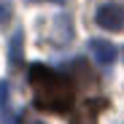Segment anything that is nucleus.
I'll return each mask as SVG.
<instances>
[{
    "mask_svg": "<svg viewBox=\"0 0 124 124\" xmlns=\"http://www.w3.org/2000/svg\"><path fill=\"white\" fill-rule=\"evenodd\" d=\"M30 89L38 111L46 113H68L76 102V86L65 76H59L49 65H32L30 68Z\"/></svg>",
    "mask_w": 124,
    "mask_h": 124,
    "instance_id": "obj_1",
    "label": "nucleus"
},
{
    "mask_svg": "<svg viewBox=\"0 0 124 124\" xmlns=\"http://www.w3.org/2000/svg\"><path fill=\"white\" fill-rule=\"evenodd\" d=\"M97 24L108 32L124 30V3H105L97 8Z\"/></svg>",
    "mask_w": 124,
    "mask_h": 124,
    "instance_id": "obj_2",
    "label": "nucleus"
},
{
    "mask_svg": "<svg viewBox=\"0 0 124 124\" xmlns=\"http://www.w3.org/2000/svg\"><path fill=\"white\" fill-rule=\"evenodd\" d=\"M102 108H108V100L102 97H94V100H86L73 116H70V124H97V116Z\"/></svg>",
    "mask_w": 124,
    "mask_h": 124,
    "instance_id": "obj_3",
    "label": "nucleus"
},
{
    "mask_svg": "<svg viewBox=\"0 0 124 124\" xmlns=\"http://www.w3.org/2000/svg\"><path fill=\"white\" fill-rule=\"evenodd\" d=\"M89 51H92V57L100 62V65H113L116 57H119V51H116V46L111 43V40H100V38L89 40Z\"/></svg>",
    "mask_w": 124,
    "mask_h": 124,
    "instance_id": "obj_4",
    "label": "nucleus"
},
{
    "mask_svg": "<svg viewBox=\"0 0 124 124\" xmlns=\"http://www.w3.org/2000/svg\"><path fill=\"white\" fill-rule=\"evenodd\" d=\"M22 43H24V35H22V30H16L14 38H11V65H14V70L22 65V57H24Z\"/></svg>",
    "mask_w": 124,
    "mask_h": 124,
    "instance_id": "obj_5",
    "label": "nucleus"
},
{
    "mask_svg": "<svg viewBox=\"0 0 124 124\" xmlns=\"http://www.w3.org/2000/svg\"><path fill=\"white\" fill-rule=\"evenodd\" d=\"M0 113H3L6 124H11V102H8V84H0Z\"/></svg>",
    "mask_w": 124,
    "mask_h": 124,
    "instance_id": "obj_6",
    "label": "nucleus"
},
{
    "mask_svg": "<svg viewBox=\"0 0 124 124\" xmlns=\"http://www.w3.org/2000/svg\"><path fill=\"white\" fill-rule=\"evenodd\" d=\"M11 14H14L11 3H8V0H0V24H6L8 19H11Z\"/></svg>",
    "mask_w": 124,
    "mask_h": 124,
    "instance_id": "obj_7",
    "label": "nucleus"
}]
</instances>
